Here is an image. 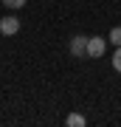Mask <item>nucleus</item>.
I'll list each match as a JSON object with an SVG mask.
<instances>
[{
	"instance_id": "2",
	"label": "nucleus",
	"mask_w": 121,
	"mask_h": 127,
	"mask_svg": "<svg viewBox=\"0 0 121 127\" xmlns=\"http://www.w3.org/2000/svg\"><path fill=\"white\" fill-rule=\"evenodd\" d=\"M17 31H20V20H17V17H11V14L0 17V34H6V37H14Z\"/></svg>"
},
{
	"instance_id": "6",
	"label": "nucleus",
	"mask_w": 121,
	"mask_h": 127,
	"mask_svg": "<svg viewBox=\"0 0 121 127\" xmlns=\"http://www.w3.org/2000/svg\"><path fill=\"white\" fill-rule=\"evenodd\" d=\"M113 68H116V71L121 73V45H118L116 51H113Z\"/></svg>"
},
{
	"instance_id": "3",
	"label": "nucleus",
	"mask_w": 121,
	"mask_h": 127,
	"mask_svg": "<svg viewBox=\"0 0 121 127\" xmlns=\"http://www.w3.org/2000/svg\"><path fill=\"white\" fill-rule=\"evenodd\" d=\"M68 48H71L73 57H87V37H85V34H76Z\"/></svg>"
},
{
	"instance_id": "4",
	"label": "nucleus",
	"mask_w": 121,
	"mask_h": 127,
	"mask_svg": "<svg viewBox=\"0 0 121 127\" xmlns=\"http://www.w3.org/2000/svg\"><path fill=\"white\" fill-rule=\"evenodd\" d=\"M65 124H68V127H85V116H79V113H68Z\"/></svg>"
},
{
	"instance_id": "1",
	"label": "nucleus",
	"mask_w": 121,
	"mask_h": 127,
	"mask_svg": "<svg viewBox=\"0 0 121 127\" xmlns=\"http://www.w3.org/2000/svg\"><path fill=\"white\" fill-rule=\"evenodd\" d=\"M104 51H107V37H99V34L87 37V57L99 59V57H104Z\"/></svg>"
},
{
	"instance_id": "5",
	"label": "nucleus",
	"mask_w": 121,
	"mask_h": 127,
	"mask_svg": "<svg viewBox=\"0 0 121 127\" xmlns=\"http://www.w3.org/2000/svg\"><path fill=\"white\" fill-rule=\"evenodd\" d=\"M107 42H113V45H116V48L121 45V28H118V26H116V28H113V31H110V37H107Z\"/></svg>"
},
{
	"instance_id": "8",
	"label": "nucleus",
	"mask_w": 121,
	"mask_h": 127,
	"mask_svg": "<svg viewBox=\"0 0 121 127\" xmlns=\"http://www.w3.org/2000/svg\"><path fill=\"white\" fill-rule=\"evenodd\" d=\"M0 3H3V0H0Z\"/></svg>"
},
{
	"instance_id": "7",
	"label": "nucleus",
	"mask_w": 121,
	"mask_h": 127,
	"mask_svg": "<svg viewBox=\"0 0 121 127\" xmlns=\"http://www.w3.org/2000/svg\"><path fill=\"white\" fill-rule=\"evenodd\" d=\"M25 3H28V0H3V6H6V9H23Z\"/></svg>"
}]
</instances>
